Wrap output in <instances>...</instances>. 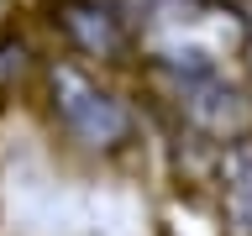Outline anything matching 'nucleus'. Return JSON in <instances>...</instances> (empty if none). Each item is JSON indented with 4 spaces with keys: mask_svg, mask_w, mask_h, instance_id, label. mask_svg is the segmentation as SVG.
<instances>
[{
    "mask_svg": "<svg viewBox=\"0 0 252 236\" xmlns=\"http://www.w3.org/2000/svg\"><path fill=\"white\" fill-rule=\"evenodd\" d=\"M126 37L173 79H194L216 74V63L247 42V27L226 0H126Z\"/></svg>",
    "mask_w": 252,
    "mask_h": 236,
    "instance_id": "nucleus-1",
    "label": "nucleus"
},
{
    "mask_svg": "<svg viewBox=\"0 0 252 236\" xmlns=\"http://www.w3.org/2000/svg\"><path fill=\"white\" fill-rule=\"evenodd\" d=\"M47 100H53V116L79 147H94V152H110L131 142V110H126L121 94H110L100 79H90L79 63H53L47 68Z\"/></svg>",
    "mask_w": 252,
    "mask_h": 236,
    "instance_id": "nucleus-2",
    "label": "nucleus"
},
{
    "mask_svg": "<svg viewBox=\"0 0 252 236\" xmlns=\"http://www.w3.org/2000/svg\"><path fill=\"white\" fill-rule=\"evenodd\" d=\"M173 89H179V110H184V121L194 131L216 142H242L252 137V94L226 84L220 74H194V79H173Z\"/></svg>",
    "mask_w": 252,
    "mask_h": 236,
    "instance_id": "nucleus-3",
    "label": "nucleus"
},
{
    "mask_svg": "<svg viewBox=\"0 0 252 236\" xmlns=\"http://www.w3.org/2000/svg\"><path fill=\"white\" fill-rule=\"evenodd\" d=\"M58 27L68 42L94 53V58H126L131 37H126V0H63Z\"/></svg>",
    "mask_w": 252,
    "mask_h": 236,
    "instance_id": "nucleus-4",
    "label": "nucleus"
},
{
    "mask_svg": "<svg viewBox=\"0 0 252 236\" xmlns=\"http://www.w3.org/2000/svg\"><path fill=\"white\" fill-rule=\"evenodd\" d=\"M220 231L252 236V137L220 152Z\"/></svg>",
    "mask_w": 252,
    "mask_h": 236,
    "instance_id": "nucleus-5",
    "label": "nucleus"
},
{
    "mask_svg": "<svg viewBox=\"0 0 252 236\" xmlns=\"http://www.w3.org/2000/svg\"><path fill=\"white\" fill-rule=\"evenodd\" d=\"M32 68V47L27 37H16V31H0V84H11Z\"/></svg>",
    "mask_w": 252,
    "mask_h": 236,
    "instance_id": "nucleus-6",
    "label": "nucleus"
}]
</instances>
